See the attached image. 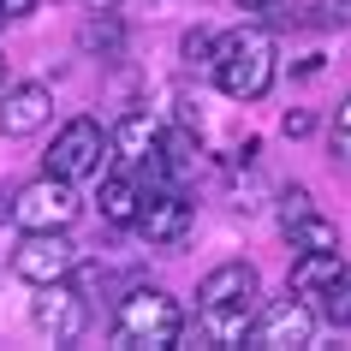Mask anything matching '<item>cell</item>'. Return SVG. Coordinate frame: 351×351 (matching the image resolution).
I'll return each instance as SVG.
<instances>
[{
    "mask_svg": "<svg viewBox=\"0 0 351 351\" xmlns=\"http://www.w3.org/2000/svg\"><path fill=\"white\" fill-rule=\"evenodd\" d=\"M280 125H286V137H310V131H315V113L292 108V113H286V119H280Z\"/></svg>",
    "mask_w": 351,
    "mask_h": 351,
    "instance_id": "cell-21",
    "label": "cell"
},
{
    "mask_svg": "<svg viewBox=\"0 0 351 351\" xmlns=\"http://www.w3.org/2000/svg\"><path fill=\"white\" fill-rule=\"evenodd\" d=\"M131 226H137L149 244H185L191 239V203L179 197V191H143Z\"/></svg>",
    "mask_w": 351,
    "mask_h": 351,
    "instance_id": "cell-8",
    "label": "cell"
},
{
    "mask_svg": "<svg viewBox=\"0 0 351 351\" xmlns=\"http://www.w3.org/2000/svg\"><path fill=\"white\" fill-rule=\"evenodd\" d=\"M155 137H161V125H155V113L149 108H131L119 125H113V137H108V149L119 155V161H143V155H155Z\"/></svg>",
    "mask_w": 351,
    "mask_h": 351,
    "instance_id": "cell-11",
    "label": "cell"
},
{
    "mask_svg": "<svg viewBox=\"0 0 351 351\" xmlns=\"http://www.w3.org/2000/svg\"><path fill=\"white\" fill-rule=\"evenodd\" d=\"M95 179H101V197H95V203H101V221L108 226H131L137 221V203H143V185L125 179V173H95Z\"/></svg>",
    "mask_w": 351,
    "mask_h": 351,
    "instance_id": "cell-13",
    "label": "cell"
},
{
    "mask_svg": "<svg viewBox=\"0 0 351 351\" xmlns=\"http://www.w3.org/2000/svg\"><path fill=\"white\" fill-rule=\"evenodd\" d=\"M113 328H119V339H125V346L167 351V346H179V333H185V310H179V298L155 292V286H137V292L119 298Z\"/></svg>",
    "mask_w": 351,
    "mask_h": 351,
    "instance_id": "cell-2",
    "label": "cell"
},
{
    "mask_svg": "<svg viewBox=\"0 0 351 351\" xmlns=\"http://www.w3.org/2000/svg\"><path fill=\"white\" fill-rule=\"evenodd\" d=\"M333 155L351 161V95L339 101V113H333Z\"/></svg>",
    "mask_w": 351,
    "mask_h": 351,
    "instance_id": "cell-17",
    "label": "cell"
},
{
    "mask_svg": "<svg viewBox=\"0 0 351 351\" xmlns=\"http://www.w3.org/2000/svg\"><path fill=\"white\" fill-rule=\"evenodd\" d=\"M54 119V90L48 84H12L0 95V131L6 137H36Z\"/></svg>",
    "mask_w": 351,
    "mask_h": 351,
    "instance_id": "cell-9",
    "label": "cell"
},
{
    "mask_svg": "<svg viewBox=\"0 0 351 351\" xmlns=\"http://www.w3.org/2000/svg\"><path fill=\"white\" fill-rule=\"evenodd\" d=\"M0 77H6V60H0Z\"/></svg>",
    "mask_w": 351,
    "mask_h": 351,
    "instance_id": "cell-26",
    "label": "cell"
},
{
    "mask_svg": "<svg viewBox=\"0 0 351 351\" xmlns=\"http://www.w3.org/2000/svg\"><path fill=\"white\" fill-rule=\"evenodd\" d=\"M84 322H90V304L77 286H66V280L36 286V298H30V328L36 333H48L54 346H72V339H84Z\"/></svg>",
    "mask_w": 351,
    "mask_h": 351,
    "instance_id": "cell-5",
    "label": "cell"
},
{
    "mask_svg": "<svg viewBox=\"0 0 351 351\" xmlns=\"http://www.w3.org/2000/svg\"><path fill=\"white\" fill-rule=\"evenodd\" d=\"M36 6H42V0H0V12H6V19H30Z\"/></svg>",
    "mask_w": 351,
    "mask_h": 351,
    "instance_id": "cell-22",
    "label": "cell"
},
{
    "mask_svg": "<svg viewBox=\"0 0 351 351\" xmlns=\"http://www.w3.org/2000/svg\"><path fill=\"white\" fill-rule=\"evenodd\" d=\"M262 280L250 262H221L215 274H203V286H197V310H215V304H256Z\"/></svg>",
    "mask_w": 351,
    "mask_h": 351,
    "instance_id": "cell-10",
    "label": "cell"
},
{
    "mask_svg": "<svg viewBox=\"0 0 351 351\" xmlns=\"http://www.w3.org/2000/svg\"><path fill=\"white\" fill-rule=\"evenodd\" d=\"M208 72H215L221 95H232V101L268 95V84H274V36L268 30H232V36H221L215 54H208Z\"/></svg>",
    "mask_w": 351,
    "mask_h": 351,
    "instance_id": "cell-1",
    "label": "cell"
},
{
    "mask_svg": "<svg viewBox=\"0 0 351 351\" xmlns=\"http://www.w3.org/2000/svg\"><path fill=\"white\" fill-rule=\"evenodd\" d=\"M0 24H6V12H0Z\"/></svg>",
    "mask_w": 351,
    "mask_h": 351,
    "instance_id": "cell-27",
    "label": "cell"
},
{
    "mask_svg": "<svg viewBox=\"0 0 351 351\" xmlns=\"http://www.w3.org/2000/svg\"><path fill=\"white\" fill-rule=\"evenodd\" d=\"M286 239H292V250H339V226L310 208V215H298V221L286 226Z\"/></svg>",
    "mask_w": 351,
    "mask_h": 351,
    "instance_id": "cell-15",
    "label": "cell"
},
{
    "mask_svg": "<svg viewBox=\"0 0 351 351\" xmlns=\"http://www.w3.org/2000/svg\"><path fill=\"white\" fill-rule=\"evenodd\" d=\"M90 6H95V12H108V6H113V0H90Z\"/></svg>",
    "mask_w": 351,
    "mask_h": 351,
    "instance_id": "cell-25",
    "label": "cell"
},
{
    "mask_svg": "<svg viewBox=\"0 0 351 351\" xmlns=\"http://www.w3.org/2000/svg\"><path fill=\"white\" fill-rule=\"evenodd\" d=\"M250 322H256V304H215V310H203V333L215 346H244Z\"/></svg>",
    "mask_w": 351,
    "mask_h": 351,
    "instance_id": "cell-14",
    "label": "cell"
},
{
    "mask_svg": "<svg viewBox=\"0 0 351 351\" xmlns=\"http://www.w3.org/2000/svg\"><path fill=\"white\" fill-rule=\"evenodd\" d=\"M42 161H48V173H54V179H66V185L95 179V173H101V161H108V131L95 125L90 113H77V119H66V125H60L54 149H48Z\"/></svg>",
    "mask_w": 351,
    "mask_h": 351,
    "instance_id": "cell-3",
    "label": "cell"
},
{
    "mask_svg": "<svg viewBox=\"0 0 351 351\" xmlns=\"http://www.w3.org/2000/svg\"><path fill=\"white\" fill-rule=\"evenodd\" d=\"M179 48H185L191 66H197V60L208 66V54H215V36H208V30H185V42H179Z\"/></svg>",
    "mask_w": 351,
    "mask_h": 351,
    "instance_id": "cell-20",
    "label": "cell"
},
{
    "mask_svg": "<svg viewBox=\"0 0 351 351\" xmlns=\"http://www.w3.org/2000/svg\"><path fill=\"white\" fill-rule=\"evenodd\" d=\"M322 304H315V315L322 322H333V328H351V274H339L333 286H322Z\"/></svg>",
    "mask_w": 351,
    "mask_h": 351,
    "instance_id": "cell-16",
    "label": "cell"
},
{
    "mask_svg": "<svg viewBox=\"0 0 351 351\" xmlns=\"http://www.w3.org/2000/svg\"><path fill=\"white\" fill-rule=\"evenodd\" d=\"M77 268V244L66 239V226H42V232H24V244L12 250V274L24 286H48V280H72Z\"/></svg>",
    "mask_w": 351,
    "mask_h": 351,
    "instance_id": "cell-4",
    "label": "cell"
},
{
    "mask_svg": "<svg viewBox=\"0 0 351 351\" xmlns=\"http://www.w3.org/2000/svg\"><path fill=\"white\" fill-rule=\"evenodd\" d=\"M310 339H315V310L304 298H280L250 322V346H262V351H298Z\"/></svg>",
    "mask_w": 351,
    "mask_h": 351,
    "instance_id": "cell-7",
    "label": "cell"
},
{
    "mask_svg": "<svg viewBox=\"0 0 351 351\" xmlns=\"http://www.w3.org/2000/svg\"><path fill=\"white\" fill-rule=\"evenodd\" d=\"M12 191H19V185H0V226L12 221Z\"/></svg>",
    "mask_w": 351,
    "mask_h": 351,
    "instance_id": "cell-23",
    "label": "cell"
},
{
    "mask_svg": "<svg viewBox=\"0 0 351 351\" xmlns=\"http://www.w3.org/2000/svg\"><path fill=\"white\" fill-rule=\"evenodd\" d=\"M244 12H262V6H274V0H239Z\"/></svg>",
    "mask_w": 351,
    "mask_h": 351,
    "instance_id": "cell-24",
    "label": "cell"
},
{
    "mask_svg": "<svg viewBox=\"0 0 351 351\" xmlns=\"http://www.w3.org/2000/svg\"><path fill=\"white\" fill-rule=\"evenodd\" d=\"M12 221L24 226V232H42V226H72L77 221V197L66 179H36V185H19L12 191Z\"/></svg>",
    "mask_w": 351,
    "mask_h": 351,
    "instance_id": "cell-6",
    "label": "cell"
},
{
    "mask_svg": "<svg viewBox=\"0 0 351 351\" xmlns=\"http://www.w3.org/2000/svg\"><path fill=\"white\" fill-rule=\"evenodd\" d=\"M298 215H310V191L292 185V191H280V226H292Z\"/></svg>",
    "mask_w": 351,
    "mask_h": 351,
    "instance_id": "cell-18",
    "label": "cell"
},
{
    "mask_svg": "<svg viewBox=\"0 0 351 351\" xmlns=\"http://www.w3.org/2000/svg\"><path fill=\"white\" fill-rule=\"evenodd\" d=\"M315 24L346 30V24H351V0H315Z\"/></svg>",
    "mask_w": 351,
    "mask_h": 351,
    "instance_id": "cell-19",
    "label": "cell"
},
{
    "mask_svg": "<svg viewBox=\"0 0 351 351\" xmlns=\"http://www.w3.org/2000/svg\"><path fill=\"white\" fill-rule=\"evenodd\" d=\"M346 274V250H298V262H292V286L298 298H315L322 286H333V280Z\"/></svg>",
    "mask_w": 351,
    "mask_h": 351,
    "instance_id": "cell-12",
    "label": "cell"
}]
</instances>
